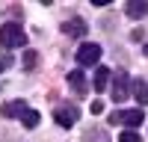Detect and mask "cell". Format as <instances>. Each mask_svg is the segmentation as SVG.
I'll list each match as a JSON object with an SVG mask.
<instances>
[{
  "mask_svg": "<svg viewBox=\"0 0 148 142\" xmlns=\"http://www.w3.org/2000/svg\"><path fill=\"white\" fill-rule=\"evenodd\" d=\"M0 42H3V47L9 51V47H24L27 44V33H24V27L21 24H3L0 27Z\"/></svg>",
  "mask_w": 148,
  "mask_h": 142,
  "instance_id": "6da1fadb",
  "label": "cell"
},
{
  "mask_svg": "<svg viewBox=\"0 0 148 142\" xmlns=\"http://www.w3.org/2000/svg\"><path fill=\"white\" fill-rule=\"evenodd\" d=\"M77 115H80L77 104H59L56 110H53V122H56L59 127H71L74 122H77Z\"/></svg>",
  "mask_w": 148,
  "mask_h": 142,
  "instance_id": "7a4b0ae2",
  "label": "cell"
},
{
  "mask_svg": "<svg viewBox=\"0 0 148 142\" xmlns=\"http://www.w3.org/2000/svg\"><path fill=\"white\" fill-rule=\"evenodd\" d=\"M130 86H133V83H130V77L125 74V71H116V74H113V101L121 104V101L127 98Z\"/></svg>",
  "mask_w": 148,
  "mask_h": 142,
  "instance_id": "3957f363",
  "label": "cell"
},
{
  "mask_svg": "<svg viewBox=\"0 0 148 142\" xmlns=\"http://www.w3.org/2000/svg\"><path fill=\"white\" fill-rule=\"evenodd\" d=\"M142 118H145L142 110H121V113H113V115H110V122H113V124H127V127H139Z\"/></svg>",
  "mask_w": 148,
  "mask_h": 142,
  "instance_id": "277c9868",
  "label": "cell"
},
{
  "mask_svg": "<svg viewBox=\"0 0 148 142\" xmlns=\"http://www.w3.org/2000/svg\"><path fill=\"white\" fill-rule=\"evenodd\" d=\"M98 59H101V44H80V51H77V62L80 65H95Z\"/></svg>",
  "mask_w": 148,
  "mask_h": 142,
  "instance_id": "5b68a950",
  "label": "cell"
},
{
  "mask_svg": "<svg viewBox=\"0 0 148 142\" xmlns=\"http://www.w3.org/2000/svg\"><path fill=\"white\" fill-rule=\"evenodd\" d=\"M27 113H30V104L27 101H9V104H3V110H0L3 118H24Z\"/></svg>",
  "mask_w": 148,
  "mask_h": 142,
  "instance_id": "8992f818",
  "label": "cell"
},
{
  "mask_svg": "<svg viewBox=\"0 0 148 142\" xmlns=\"http://www.w3.org/2000/svg\"><path fill=\"white\" fill-rule=\"evenodd\" d=\"M92 86H95V92H107L110 86H113V71L104 68V65H98L95 77H92Z\"/></svg>",
  "mask_w": 148,
  "mask_h": 142,
  "instance_id": "52a82bcc",
  "label": "cell"
},
{
  "mask_svg": "<svg viewBox=\"0 0 148 142\" xmlns=\"http://www.w3.org/2000/svg\"><path fill=\"white\" fill-rule=\"evenodd\" d=\"M125 15L127 18H145L148 15V0H127L125 3Z\"/></svg>",
  "mask_w": 148,
  "mask_h": 142,
  "instance_id": "ba28073f",
  "label": "cell"
},
{
  "mask_svg": "<svg viewBox=\"0 0 148 142\" xmlns=\"http://www.w3.org/2000/svg\"><path fill=\"white\" fill-rule=\"evenodd\" d=\"M59 30H62L65 36H86V21H83V18H71V21H65Z\"/></svg>",
  "mask_w": 148,
  "mask_h": 142,
  "instance_id": "9c48e42d",
  "label": "cell"
},
{
  "mask_svg": "<svg viewBox=\"0 0 148 142\" xmlns=\"http://www.w3.org/2000/svg\"><path fill=\"white\" fill-rule=\"evenodd\" d=\"M68 86L77 92V95H86V89H89V83H86V77H83V71H77L74 68L71 74H68Z\"/></svg>",
  "mask_w": 148,
  "mask_h": 142,
  "instance_id": "30bf717a",
  "label": "cell"
},
{
  "mask_svg": "<svg viewBox=\"0 0 148 142\" xmlns=\"http://www.w3.org/2000/svg\"><path fill=\"white\" fill-rule=\"evenodd\" d=\"M133 95L139 104H148V83L145 80H133Z\"/></svg>",
  "mask_w": 148,
  "mask_h": 142,
  "instance_id": "8fae6325",
  "label": "cell"
},
{
  "mask_svg": "<svg viewBox=\"0 0 148 142\" xmlns=\"http://www.w3.org/2000/svg\"><path fill=\"white\" fill-rule=\"evenodd\" d=\"M21 122H24V127H36V124H39V113H36V110H30L27 115L21 118Z\"/></svg>",
  "mask_w": 148,
  "mask_h": 142,
  "instance_id": "7c38bea8",
  "label": "cell"
},
{
  "mask_svg": "<svg viewBox=\"0 0 148 142\" xmlns=\"http://www.w3.org/2000/svg\"><path fill=\"white\" fill-rule=\"evenodd\" d=\"M36 62H39V53H36V51H30V53H24V68H36Z\"/></svg>",
  "mask_w": 148,
  "mask_h": 142,
  "instance_id": "4fadbf2b",
  "label": "cell"
},
{
  "mask_svg": "<svg viewBox=\"0 0 148 142\" xmlns=\"http://www.w3.org/2000/svg\"><path fill=\"white\" fill-rule=\"evenodd\" d=\"M83 139H86V142H110V136H107V133H95V130H89Z\"/></svg>",
  "mask_w": 148,
  "mask_h": 142,
  "instance_id": "5bb4252c",
  "label": "cell"
},
{
  "mask_svg": "<svg viewBox=\"0 0 148 142\" xmlns=\"http://www.w3.org/2000/svg\"><path fill=\"white\" fill-rule=\"evenodd\" d=\"M119 142H142V139H139V133H136V130H125V133L119 136Z\"/></svg>",
  "mask_w": 148,
  "mask_h": 142,
  "instance_id": "9a60e30c",
  "label": "cell"
},
{
  "mask_svg": "<svg viewBox=\"0 0 148 142\" xmlns=\"http://www.w3.org/2000/svg\"><path fill=\"white\" fill-rule=\"evenodd\" d=\"M12 62H15V59H12V56H9V53H6V56H0V71H3V68H9V65H12Z\"/></svg>",
  "mask_w": 148,
  "mask_h": 142,
  "instance_id": "2e32d148",
  "label": "cell"
},
{
  "mask_svg": "<svg viewBox=\"0 0 148 142\" xmlns=\"http://www.w3.org/2000/svg\"><path fill=\"white\" fill-rule=\"evenodd\" d=\"M130 39H133V42H142V39H145V30H133Z\"/></svg>",
  "mask_w": 148,
  "mask_h": 142,
  "instance_id": "e0dca14e",
  "label": "cell"
},
{
  "mask_svg": "<svg viewBox=\"0 0 148 142\" xmlns=\"http://www.w3.org/2000/svg\"><path fill=\"white\" fill-rule=\"evenodd\" d=\"M92 113H95V115H101V113H104V104H101V101H95V104H92Z\"/></svg>",
  "mask_w": 148,
  "mask_h": 142,
  "instance_id": "ac0fdd59",
  "label": "cell"
},
{
  "mask_svg": "<svg viewBox=\"0 0 148 142\" xmlns=\"http://www.w3.org/2000/svg\"><path fill=\"white\" fill-rule=\"evenodd\" d=\"M145 56H148V44H145Z\"/></svg>",
  "mask_w": 148,
  "mask_h": 142,
  "instance_id": "d6986e66",
  "label": "cell"
}]
</instances>
